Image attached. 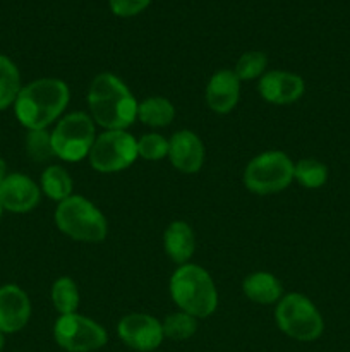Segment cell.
Listing matches in <instances>:
<instances>
[{
  "label": "cell",
  "mask_w": 350,
  "mask_h": 352,
  "mask_svg": "<svg viewBox=\"0 0 350 352\" xmlns=\"http://www.w3.org/2000/svg\"><path fill=\"white\" fill-rule=\"evenodd\" d=\"M71 91L62 79L41 78L23 86L14 102V112L27 131L47 129L64 113Z\"/></svg>",
  "instance_id": "1"
},
{
  "label": "cell",
  "mask_w": 350,
  "mask_h": 352,
  "mask_svg": "<svg viewBox=\"0 0 350 352\" xmlns=\"http://www.w3.org/2000/svg\"><path fill=\"white\" fill-rule=\"evenodd\" d=\"M88 105L93 122L106 131H126L137 119L139 103L122 79L102 72L89 86Z\"/></svg>",
  "instance_id": "2"
},
{
  "label": "cell",
  "mask_w": 350,
  "mask_h": 352,
  "mask_svg": "<svg viewBox=\"0 0 350 352\" xmlns=\"http://www.w3.org/2000/svg\"><path fill=\"white\" fill-rule=\"evenodd\" d=\"M170 296L180 311L194 318H208L218 306V292L211 275L199 265L185 263L170 278Z\"/></svg>",
  "instance_id": "3"
},
{
  "label": "cell",
  "mask_w": 350,
  "mask_h": 352,
  "mask_svg": "<svg viewBox=\"0 0 350 352\" xmlns=\"http://www.w3.org/2000/svg\"><path fill=\"white\" fill-rule=\"evenodd\" d=\"M58 230L81 243H102L108 232L103 213L82 196H69L55 210Z\"/></svg>",
  "instance_id": "4"
},
{
  "label": "cell",
  "mask_w": 350,
  "mask_h": 352,
  "mask_svg": "<svg viewBox=\"0 0 350 352\" xmlns=\"http://www.w3.org/2000/svg\"><path fill=\"white\" fill-rule=\"evenodd\" d=\"M278 329L290 339L312 342L319 339L325 330V322L318 308L305 296L292 292L278 301L275 311Z\"/></svg>",
  "instance_id": "5"
},
{
  "label": "cell",
  "mask_w": 350,
  "mask_h": 352,
  "mask_svg": "<svg viewBox=\"0 0 350 352\" xmlns=\"http://www.w3.org/2000/svg\"><path fill=\"white\" fill-rule=\"evenodd\" d=\"M294 181V162L283 151L271 150L257 155L244 170V184L254 195H277Z\"/></svg>",
  "instance_id": "6"
},
{
  "label": "cell",
  "mask_w": 350,
  "mask_h": 352,
  "mask_svg": "<svg viewBox=\"0 0 350 352\" xmlns=\"http://www.w3.org/2000/svg\"><path fill=\"white\" fill-rule=\"evenodd\" d=\"M95 140V124L84 112L67 113L51 131L55 157L65 162H79L88 157Z\"/></svg>",
  "instance_id": "7"
},
{
  "label": "cell",
  "mask_w": 350,
  "mask_h": 352,
  "mask_svg": "<svg viewBox=\"0 0 350 352\" xmlns=\"http://www.w3.org/2000/svg\"><path fill=\"white\" fill-rule=\"evenodd\" d=\"M89 164L103 174L120 172L136 162L137 141L127 131H105L96 136L89 151Z\"/></svg>",
  "instance_id": "8"
},
{
  "label": "cell",
  "mask_w": 350,
  "mask_h": 352,
  "mask_svg": "<svg viewBox=\"0 0 350 352\" xmlns=\"http://www.w3.org/2000/svg\"><path fill=\"white\" fill-rule=\"evenodd\" d=\"M54 337L67 352H91L106 344V332L91 318L72 313L60 315L55 322Z\"/></svg>",
  "instance_id": "9"
},
{
  "label": "cell",
  "mask_w": 350,
  "mask_h": 352,
  "mask_svg": "<svg viewBox=\"0 0 350 352\" xmlns=\"http://www.w3.org/2000/svg\"><path fill=\"white\" fill-rule=\"evenodd\" d=\"M117 332L126 346L141 352L154 351L165 339L161 323L144 313H130L124 316L119 322Z\"/></svg>",
  "instance_id": "10"
},
{
  "label": "cell",
  "mask_w": 350,
  "mask_h": 352,
  "mask_svg": "<svg viewBox=\"0 0 350 352\" xmlns=\"http://www.w3.org/2000/svg\"><path fill=\"white\" fill-rule=\"evenodd\" d=\"M41 189L26 174H7L0 184V205L3 212L27 213L40 203Z\"/></svg>",
  "instance_id": "11"
},
{
  "label": "cell",
  "mask_w": 350,
  "mask_h": 352,
  "mask_svg": "<svg viewBox=\"0 0 350 352\" xmlns=\"http://www.w3.org/2000/svg\"><path fill=\"white\" fill-rule=\"evenodd\" d=\"M259 95L273 105H288L302 98L305 91L304 79L288 71H270L261 76Z\"/></svg>",
  "instance_id": "12"
},
{
  "label": "cell",
  "mask_w": 350,
  "mask_h": 352,
  "mask_svg": "<svg viewBox=\"0 0 350 352\" xmlns=\"http://www.w3.org/2000/svg\"><path fill=\"white\" fill-rule=\"evenodd\" d=\"M31 302L26 292L16 284L0 287V332L16 333L27 325Z\"/></svg>",
  "instance_id": "13"
},
{
  "label": "cell",
  "mask_w": 350,
  "mask_h": 352,
  "mask_svg": "<svg viewBox=\"0 0 350 352\" xmlns=\"http://www.w3.org/2000/svg\"><path fill=\"white\" fill-rule=\"evenodd\" d=\"M168 158L177 170L196 174L205 164V144L192 131H177L168 141Z\"/></svg>",
  "instance_id": "14"
},
{
  "label": "cell",
  "mask_w": 350,
  "mask_h": 352,
  "mask_svg": "<svg viewBox=\"0 0 350 352\" xmlns=\"http://www.w3.org/2000/svg\"><path fill=\"white\" fill-rule=\"evenodd\" d=\"M240 96V79L230 69H222L209 78L206 103L216 113H229L235 109Z\"/></svg>",
  "instance_id": "15"
},
{
  "label": "cell",
  "mask_w": 350,
  "mask_h": 352,
  "mask_svg": "<svg viewBox=\"0 0 350 352\" xmlns=\"http://www.w3.org/2000/svg\"><path fill=\"white\" fill-rule=\"evenodd\" d=\"M163 246L174 263H187L196 250V237L191 226L184 220L172 222L163 234Z\"/></svg>",
  "instance_id": "16"
},
{
  "label": "cell",
  "mask_w": 350,
  "mask_h": 352,
  "mask_svg": "<svg viewBox=\"0 0 350 352\" xmlns=\"http://www.w3.org/2000/svg\"><path fill=\"white\" fill-rule=\"evenodd\" d=\"M242 291L256 305H275L283 298L281 282L268 272H254L242 282Z\"/></svg>",
  "instance_id": "17"
},
{
  "label": "cell",
  "mask_w": 350,
  "mask_h": 352,
  "mask_svg": "<svg viewBox=\"0 0 350 352\" xmlns=\"http://www.w3.org/2000/svg\"><path fill=\"white\" fill-rule=\"evenodd\" d=\"M137 119L151 127H165L175 119L174 103L163 96H151L137 105Z\"/></svg>",
  "instance_id": "18"
},
{
  "label": "cell",
  "mask_w": 350,
  "mask_h": 352,
  "mask_svg": "<svg viewBox=\"0 0 350 352\" xmlns=\"http://www.w3.org/2000/svg\"><path fill=\"white\" fill-rule=\"evenodd\" d=\"M40 189L55 201H64L72 196V179L69 172L60 165H50L43 170L40 179Z\"/></svg>",
  "instance_id": "19"
},
{
  "label": "cell",
  "mask_w": 350,
  "mask_h": 352,
  "mask_svg": "<svg viewBox=\"0 0 350 352\" xmlns=\"http://www.w3.org/2000/svg\"><path fill=\"white\" fill-rule=\"evenodd\" d=\"M21 88V74L9 57L0 54V112L14 105Z\"/></svg>",
  "instance_id": "20"
},
{
  "label": "cell",
  "mask_w": 350,
  "mask_h": 352,
  "mask_svg": "<svg viewBox=\"0 0 350 352\" xmlns=\"http://www.w3.org/2000/svg\"><path fill=\"white\" fill-rule=\"evenodd\" d=\"M51 302L60 315H72L79 308V291L72 278L60 277L51 285Z\"/></svg>",
  "instance_id": "21"
},
{
  "label": "cell",
  "mask_w": 350,
  "mask_h": 352,
  "mask_svg": "<svg viewBox=\"0 0 350 352\" xmlns=\"http://www.w3.org/2000/svg\"><path fill=\"white\" fill-rule=\"evenodd\" d=\"M294 181L307 189H318L328 181V168L314 158H304L294 164Z\"/></svg>",
  "instance_id": "22"
},
{
  "label": "cell",
  "mask_w": 350,
  "mask_h": 352,
  "mask_svg": "<svg viewBox=\"0 0 350 352\" xmlns=\"http://www.w3.org/2000/svg\"><path fill=\"white\" fill-rule=\"evenodd\" d=\"M24 146H26L27 157L36 164H45L55 157L54 146H51V133H48L47 129L27 131Z\"/></svg>",
  "instance_id": "23"
},
{
  "label": "cell",
  "mask_w": 350,
  "mask_h": 352,
  "mask_svg": "<svg viewBox=\"0 0 350 352\" xmlns=\"http://www.w3.org/2000/svg\"><path fill=\"white\" fill-rule=\"evenodd\" d=\"M163 327V336L172 340H185L191 339L198 330V318L187 315L184 311L172 313L161 323Z\"/></svg>",
  "instance_id": "24"
},
{
  "label": "cell",
  "mask_w": 350,
  "mask_h": 352,
  "mask_svg": "<svg viewBox=\"0 0 350 352\" xmlns=\"http://www.w3.org/2000/svg\"><path fill=\"white\" fill-rule=\"evenodd\" d=\"M266 54H263V52H246L239 57L233 72H235L240 81H253V79L263 76V72L266 71Z\"/></svg>",
  "instance_id": "25"
},
{
  "label": "cell",
  "mask_w": 350,
  "mask_h": 352,
  "mask_svg": "<svg viewBox=\"0 0 350 352\" xmlns=\"http://www.w3.org/2000/svg\"><path fill=\"white\" fill-rule=\"evenodd\" d=\"M137 155L144 160H161L168 157V141L161 134H144L141 140H137Z\"/></svg>",
  "instance_id": "26"
},
{
  "label": "cell",
  "mask_w": 350,
  "mask_h": 352,
  "mask_svg": "<svg viewBox=\"0 0 350 352\" xmlns=\"http://www.w3.org/2000/svg\"><path fill=\"white\" fill-rule=\"evenodd\" d=\"M110 9L119 17H130L150 6L151 0H108Z\"/></svg>",
  "instance_id": "27"
},
{
  "label": "cell",
  "mask_w": 350,
  "mask_h": 352,
  "mask_svg": "<svg viewBox=\"0 0 350 352\" xmlns=\"http://www.w3.org/2000/svg\"><path fill=\"white\" fill-rule=\"evenodd\" d=\"M7 177V164L2 157H0V184L3 182V179Z\"/></svg>",
  "instance_id": "28"
},
{
  "label": "cell",
  "mask_w": 350,
  "mask_h": 352,
  "mask_svg": "<svg viewBox=\"0 0 350 352\" xmlns=\"http://www.w3.org/2000/svg\"><path fill=\"white\" fill-rule=\"evenodd\" d=\"M3 336H5V333L0 332V352H2V349H3V344H5V337H3Z\"/></svg>",
  "instance_id": "29"
},
{
  "label": "cell",
  "mask_w": 350,
  "mask_h": 352,
  "mask_svg": "<svg viewBox=\"0 0 350 352\" xmlns=\"http://www.w3.org/2000/svg\"><path fill=\"white\" fill-rule=\"evenodd\" d=\"M2 213H3V208H2V205H0V219H2Z\"/></svg>",
  "instance_id": "30"
}]
</instances>
